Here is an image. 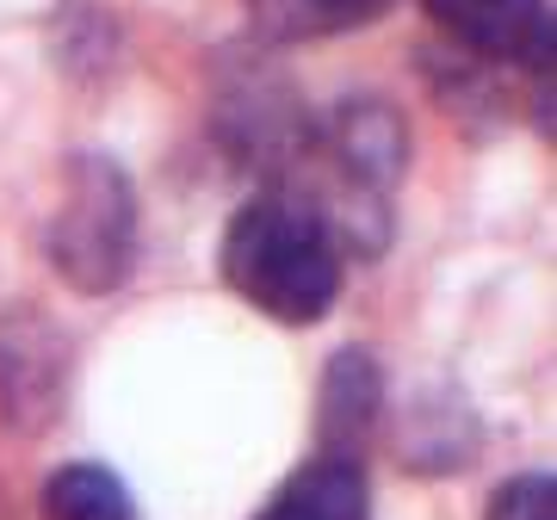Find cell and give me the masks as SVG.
<instances>
[{
    "instance_id": "6da1fadb",
    "label": "cell",
    "mask_w": 557,
    "mask_h": 520,
    "mask_svg": "<svg viewBox=\"0 0 557 520\" xmlns=\"http://www.w3.org/2000/svg\"><path fill=\"white\" fill-rule=\"evenodd\" d=\"M218 267H223V285L248 310L285 322V329L322 322L341 298L335 236L292 193H255L248 205H236V218L223 230Z\"/></svg>"
},
{
    "instance_id": "7a4b0ae2",
    "label": "cell",
    "mask_w": 557,
    "mask_h": 520,
    "mask_svg": "<svg viewBox=\"0 0 557 520\" xmlns=\"http://www.w3.org/2000/svg\"><path fill=\"white\" fill-rule=\"evenodd\" d=\"M44 255L87 298H106L137 267V186L112 156H69L44 223Z\"/></svg>"
},
{
    "instance_id": "3957f363",
    "label": "cell",
    "mask_w": 557,
    "mask_h": 520,
    "mask_svg": "<svg viewBox=\"0 0 557 520\" xmlns=\"http://www.w3.org/2000/svg\"><path fill=\"white\" fill-rule=\"evenodd\" d=\"M75 379L69 335L44 310H7L0 317V421L13 434H38L62 416Z\"/></svg>"
},
{
    "instance_id": "277c9868",
    "label": "cell",
    "mask_w": 557,
    "mask_h": 520,
    "mask_svg": "<svg viewBox=\"0 0 557 520\" xmlns=\"http://www.w3.org/2000/svg\"><path fill=\"white\" fill-rule=\"evenodd\" d=\"M421 7L458 50L552 75V0H421Z\"/></svg>"
},
{
    "instance_id": "5b68a950",
    "label": "cell",
    "mask_w": 557,
    "mask_h": 520,
    "mask_svg": "<svg viewBox=\"0 0 557 520\" xmlns=\"http://www.w3.org/2000/svg\"><path fill=\"white\" fill-rule=\"evenodd\" d=\"M379 416H384V366L372 360V347H341L322 372V403H317L322 453L359 459Z\"/></svg>"
},
{
    "instance_id": "8992f818",
    "label": "cell",
    "mask_w": 557,
    "mask_h": 520,
    "mask_svg": "<svg viewBox=\"0 0 557 520\" xmlns=\"http://www.w3.org/2000/svg\"><path fill=\"white\" fill-rule=\"evenodd\" d=\"M255 520H372V483L359 459L317 453L273 490V502Z\"/></svg>"
},
{
    "instance_id": "52a82bcc",
    "label": "cell",
    "mask_w": 557,
    "mask_h": 520,
    "mask_svg": "<svg viewBox=\"0 0 557 520\" xmlns=\"http://www.w3.org/2000/svg\"><path fill=\"white\" fill-rule=\"evenodd\" d=\"M38 515L44 520H137V502H131L119 471H106L94 459H75L44 478Z\"/></svg>"
},
{
    "instance_id": "ba28073f",
    "label": "cell",
    "mask_w": 557,
    "mask_h": 520,
    "mask_svg": "<svg viewBox=\"0 0 557 520\" xmlns=\"http://www.w3.org/2000/svg\"><path fill=\"white\" fill-rule=\"evenodd\" d=\"M391 0H248V13L267 38L278 44H317V38H347L359 25L384 20Z\"/></svg>"
},
{
    "instance_id": "9c48e42d",
    "label": "cell",
    "mask_w": 557,
    "mask_h": 520,
    "mask_svg": "<svg viewBox=\"0 0 557 520\" xmlns=\"http://www.w3.org/2000/svg\"><path fill=\"white\" fill-rule=\"evenodd\" d=\"M483 520H557V478L552 471H520L490 496Z\"/></svg>"
}]
</instances>
